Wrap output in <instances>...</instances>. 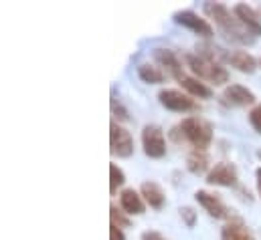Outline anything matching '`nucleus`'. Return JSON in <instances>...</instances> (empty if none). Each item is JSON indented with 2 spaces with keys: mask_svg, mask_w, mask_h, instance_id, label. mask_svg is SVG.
Returning <instances> with one entry per match:
<instances>
[{
  "mask_svg": "<svg viewBox=\"0 0 261 240\" xmlns=\"http://www.w3.org/2000/svg\"><path fill=\"white\" fill-rule=\"evenodd\" d=\"M204 14L219 26V31L233 43H251V35L241 26V22L237 20V16L233 14V10L223 4V2H204Z\"/></svg>",
  "mask_w": 261,
  "mask_h": 240,
  "instance_id": "nucleus-1",
  "label": "nucleus"
},
{
  "mask_svg": "<svg viewBox=\"0 0 261 240\" xmlns=\"http://www.w3.org/2000/svg\"><path fill=\"white\" fill-rule=\"evenodd\" d=\"M185 63L187 67L191 69L193 77L204 81L206 85H213V87H227L229 83V71L223 63H217V61H208L196 53H187L185 55Z\"/></svg>",
  "mask_w": 261,
  "mask_h": 240,
  "instance_id": "nucleus-2",
  "label": "nucleus"
},
{
  "mask_svg": "<svg viewBox=\"0 0 261 240\" xmlns=\"http://www.w3.org/2000/svg\"><path fill=\"white\" fill-rule=\"evenodd\" d=\"M185 141L193 147V149H204L213 143V125L206 119L198 117V115H191L178 123Z\"/></svg>",
  "mask_w": 261,
  "mask_h": 240,
  "instance_id": "nucleus-3",
  "label": "nucleus"
},
{
  "mask_svg": "<svg viewBox=\"0 0 261 240\" xmlns=\"http://www.w3.org/2000/svg\"><path fill=\"white\" fill-rule=\"evenodd\" d=\"M158 103L172 111V113H191L198 111V101L185 93L182 89H160L158 91Z\"/></svg>",
  "mask_w": 261,
  "mask_h": 240,
  "instance_id": "nucleus-4",
  "label": "nucleus"
},
{
  "mask_svg": "<svg viewBox=\"0 0 261 240\" xmlns=\"http://www.w3.org/2000/svg\"><path fill=\"white\" fill-rule=\"evenodd\" d=\"M142 149L150 160H162L166 156V137H164V129L156 123H146L142 127Z\"/></svg>",
  "mask_w": 261,
  "mask_h": 240,
  "instance_id": "nucleus-5",
  "label": "nucleus"
},
{
  "mask_svg": "<svg viewBox=\"0 0 261 240\" xmlns=\"http://www.w3.org/2000/svg\"><path fill=\"white\" fill-rule=\"evenodd\" d=\"M110 152L118 158H130L134 154V137L128 127L112 119L110 123Z\"/></svg>",
  "mask_w": 261,
  "mask_h": 240,
  "instance_id": "nucleus-6",
  "label": "nucleus"
},
{
  "mask_svg": "<svg viewBox=\"0 0 261 240\" xmlns=\"http://www.w3.org/2000/svg\"><path fill=\"white\" fill-rule=\"evenodd\" d=\"M195 200L198 202V206L211 216V218H217V220H229L233 214V210L227 208V204L223 202V198L215 192H208V190H196L195 192Z\"/></svg>",
  "mask_w": 261,
  "mask_h": 240,
  "instance_id": "nucleus-7",
  "label": "nucleus"
},
{
  "mask_svg": "<svg viewBox=\"0 0 261 240\" xmlns=\"http://www.w3.org/2000/svg\"><path fill=\"white\" fill-rule=\"evenodd\" d=\"M174 22L180 24L182 28H189L191 33H195L202 39H213V35H215L213 24L195 10H178V12H174Z\"/></svg>",
  "mask_w": 261,
  "mask_h": 240,
  "instance_id": "nucleus-8",
  "label": "nucleus"
},
{
  "mask_svg": "<svg viewBox=\"0 0 261 240\" xmlns=\"http://www.w3.org/2000/svg\"><path fill=\"white\" fill-rule=\"evenodd\" d=\"M206 184L221 186V188H237L239 186L237 166L233 162H217L206 174Z\"/></svg>",
  "mask_w": 261,
  "mask_h": 240,
  "instance_id": "nucleus-9",
  "label": "nucleus"
},
{
  "mask_svg": "<svg viewBox=\"0 0 261 240\" xmlns=\"http://www.w3.org/2000/svg\"><path fill=\"white\" fill-rule=\"evenodd\" d=\"M221 103L225 107H249L257 103V97L251 89L239 85V83H233V85H227L221 93Z\"/></svg>",
  "mask_w": 261,
  "mask_h": 240,
  "instance_id": "nucleus-10",
  "label": "nucleus"
},
{
  "mask_svg": "<svg viewBox=\"0 0 261 240\" xmlns=\"http://www.w3.org/2000/svg\"><path fill=\"white\" fill-rule=\"evenodd\" d=\"M152 57L156 61V65L164 71V75L180 81L185 77V67H182V61L178 59V55L172 51V49H164V47H156L152 49Z\"/></svg>",
  "mask_w": 261,
  "mask_h": 240,
  "instance_id": "nucleus-11",
  "label": "nucleus"
},
{
  "mask_svg": "<svg viewBox=\"0 0 261 240\" xmlns=\"http://www.w3.org/2000/svg\"><path fill=\"white\" fill-rule=\"evenodd\" d=\"M233 14L251 37H261V16L253 6H249L247 2H237L233 6Z\"/></svg>",
  "mask_w": 261,
  "mask_h": 240,
  "instance_id": "nucleus-12",
  "label": "nucleus"
},
{
  "mask_svg": "<svg viewBox=\"0 0 261 240\" xmlns=\"http://www.w3.org/2000/svg\"><path fill=\"white\" fill-rule=\"evenodd\" d=\"M140 194H142L146 206H150L152 210H162L166 206V192L158 182H142L140 184Z\"/></svg>",
  "mask_w": 261,
  "mask_h": 240,
  "instance_id": "nucleus-13",
  "label": "nucleus"
},
{
  "mask_svg": "<svg viewBox=\"0 0 261 240\" xmlns=\"http://www.w3.org/2000/svg\"><path fill=\"white\" fill-rule=\"evenodd\" d=\"M221 240H255V234L239 216H231L221 228Z\"/></svg>",
  "mask_w": 261,
  "mask_h": 240,
  "instance_id": "nucleus-14",
  "label": "nucleus"
},
{
  "mask_svg": "<svg viewBox=\"0 0 261 240\" xmlns=\"http://www.w3.org/2000/svg\"><path fill=\"white\" fill-rule=\"evenodd\" d=\"M120 208L128 214V216H142L146 212V202L140 194V190L134 188H124L120 192Z\"/></svg>",
  "mask_w": 261,
  "mask_h": 240,
  "instance_id": "nucleus-15",
  "label": "nucleus"
},
{
  "mask_svg": "<svg viewBox=\"0 0 261 240\" xmlns=\"http://www.w3.org/2000/svg\"><path fill=\"white\" fill-rule=\"evenodd\" d=\"M227 63L237 69L239 73H255L259 69V61L255 59L249 51H243V49H237V51H229V57H227Z\"/></svg>",
  "mask_w": 261,
  "mask_h": 240,
  "instance_id": "nucleus-16",
  "label": "nucleus"
},
{
  "mask_svg": "<svg viewBox=\"0 0 261 240\" xmlns=\"http://www.w3.org/2000/svg\"><path fill=\"white\" fill-rule=\"evenodd\" d=\"M187 170L193 176H206L211 172V158L204 149H191L187 154Z\"/></svg>",
  "mask_w": 261,
  "mask_h": 240,
  "instance_id": "nucleus-17",
  "label": "nucleus"
},
{
  "mask_svg": "<svg viewBox=\"0 0 261 240\" xmlns=\"http://www.w3.org/2000/svg\"><path fill=\"white\" fill-rule=\"evenodd\" d=\"M178 83H180L182 91H185V93H189V95H191V97H195V99H211V97H213V87H211V85H206L204 81L196 79V77L185 75Z\"/></svg>",
  "mask_w": 261,
  "mask_h": 240,
  "instance_id": "nucleus-18",
  "label": "nucleus"
},
{
  "mask_svg": "<svg viewBox=\"0 0 261 240\" xmlns=\"http://www.w3.org/2000/svg\"><path fill=\"white\" fill-rule=\"evenodd\" d=\"M136 71H138V77H140L144 83H148V85H160V83L166 81V75H164V71H162L158 65L140 63V65L136 67Z\"/></svg>",
  "mask_w": 261,
  "mask_h": 240,
  "instance_id": "nucleus-19",
  "label": "nucleus"
},
{
  "mask_svg": "<svg viewBox=\"0 0 261 240\" xmlns=\"http://www.w3.org/2000/svg\"><path fill=\"white\" fill-rule=\"evenodd\" d=\"M126 184V174L124 170L118 166V164H110V194L116 196L118 194V188H122Z\"/></svg>",
  "mask_w": 261,
  "mask_h": 240,
  "instance_id": "nucleus-20",
  "label": "nucleus"
},
{
  "mask_svg": "<svg viewBox=\"0 0 261 240\" xmlns=\"http://www.w3.org/2000/svg\"><path fill=\"white\" fill-rule=\"evenodd\" d=\"M110 224H116V226H120L124 230V228H130L132 220L122 208H118L116 204H112L110 206Z\"/></svg>",
  "mask_w": 261,
  "mask_h": 240,
  "instance_id": "nucleus-21",
  "label": "nucleus"
},
{
  "mask_svg": "<svg viewBox=\"0 0 261 240\" xmlns=\"http://www.w3.org/2000/svg\"><path fill=\"white\" fill-rule=\"evenodd\" d=\"M112 115H114V121H118V123L130 121V111H128V107H126L116 95H112Z\"/></svg>",
  "mask_w": 261,
  "mask_h": 240,
  "instance_id": "nucleus-22",
  "label": "nucleus"
},
{
  "mask_svg": "<svg viewBox=\"0 0 261 240\" xmlns=\"http://www.w3.org/2000/svg\"><path fill=\"white\" fill-rule=\"evenodd\" d=\"M178 212H180V218H182L185 226H187V228H195L196 220H198V214H196L195 208H191V206H182Z\"/></svg>",
  "mask_w": 261,
  "mask_h": 240,
  "instance_id": "nucleus-23",
  "label": "nucleus"
},
{
  "mask_svg": "<svg viewBox=\"0 0 261 240\" xmlns=\"http://www.w3.org/2000/svg\"><path fill=\"white\" fill-rule=\"evenodd\" d=\"M247 119H249V125L253 127V131H255V133H261V103H257V105L249 111Z\"/></svg>",
  "mask_w": 261,
  "mask_h": 240,
  "instance_id": "nucleus-24",
  "label": "nucleus"
},
{
  "mask_svg": "<svg viewBox=\"0 0 261 240\" xmlns=\"http://www.w3.org/2000/svg\"><path fill=\"white\" fill-rule=\"evenodd\" d=\"M110 240H126V234L120 226L116 224H110Z\"/></svg>",
  "mask_w": 261,
  "mask_h": 240,
  "instance_id": "nucleus-25",
  "label": "nucleus"
},
{
  "mask_svg": "<svg viewBox=\"0 0 261 240\" xmlns=\"http://www.w3.org/2000/svg\"><path fill=\"white\" fill-rule=\"evenodd\" d=\"M140 240H168L164 234H160V232H156V230H146L142 236H140Z\"/></svg>",
  "mask_w": 261,
  "mask_h": 240,
  "instance_id": "nucleus-26",
  "label": "nucleus"
},
{
  "mask_svg": "<svg viewBox=\"0 0 261 240\" xmlns=\"http://www.w3.org/2000/svg\"><path fill=\"white\" fill-rule=\"evenodd\" d=\"M255 186H257V194H259L261 198V168L255 170Z\"/></svg>",
  "mask_w": 261,
  "mask_h": 240,
  "instance_id": "nucleus-27",
  "label": "nucleus"
},
{
  "mask_svg": "<svg viewBox=\"0 0 261 240\" xmlns=\"http://www.w3.org/2000/svg\"><path fill=\"white\" fill-rule=\"evenodd\" d=\"M257 158H259V160H261V149H259V152H257Z\"/></svg>",
  "mask_w": 261,
  "mask_h": 240,
  "instance_id": "nucleus-28",
  "label": "nucleus"
},
{
  "mask_svg": "<svg viewBox=\"0 0 261 240\" xmlns=\"http://www.w3.org/2000/svg\"><path fill=\"white\" fill-rule=\"evenodd\" d=\"M257 61H259V69H261V57H259V59H257Z\"/></svg>",
  "mask_w": 261,
  "mask_h": 240,
  "instance_id": "nucleus-29",
  "label": "nucleus"
}]
</instances>
